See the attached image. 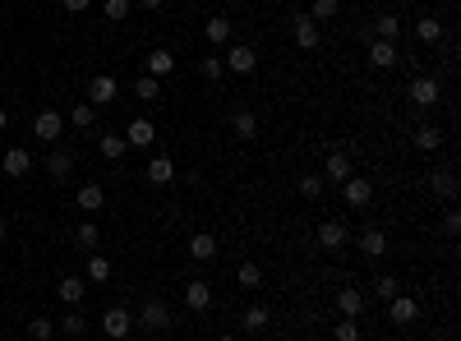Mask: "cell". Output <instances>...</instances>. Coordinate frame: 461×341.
<instances>
[{
	"mask_svg": "<svg viewBox=\"0 0 461 341\" xmlns=\"http://www.w3.org/2000/svg\"><path fill=\"white\" fill-rule=\"evenodd\" d=\"M60 5H65L69 14H83V10H88V5H92V0H60Z\"/></svg>",
	"mask_w": 461,
	"mask_h": 341,
	"instance_id": "45",
	"label": "cell"
},
{
	"mask_svg": "<svg viewBox=\"0 0 461 341\" xmlns=\"http://www.w3.org/2000/svg\"><path fill=\"white\" fill-rule=\"evenodd\" d=\"M360 253H364V258H383V253H387V235L378 231V226L360 231Z\"/></svg>",
	"mask_w": 461,
	"mask_h": 341,
	"instance_id": "13",
	"label": "cell"
},
{
	"mask_svg": "<svg viewBox=\"0 0 461 341\" xmlns=\"http://www.w3.org/2000/svg\"><path fill=\"white\" fill-rule=\"evenodd\" d=\"M83 328H88V323L78 319V314H65V332H69V337H83Z\"/></svg>",
	"mask_w": 461,
	"mask_h": 341,
	"instance_id": "44",
	"label": "cell"
},
{
	"mask_svg": "<svg viewBox=\"0 0 461 341\" xmlns=\"http://www.w3.org/2000/svg\"><path fill=\"white\" fill-rule=\"evenodd\" d=\"M60 300H65V305H78V300H83V291H88V281H83V277H60Z\"/></svg>",
	"mask_w": 461,
	"mask_h": 341,
	"instance_id": "22",
	"label": "cell"
},
{
	"mask_svg": "<svg viewBox=\"0 0 461 341\" xmlns=\"http://www.w3.org/2000/svg\"><path fill=\"white\" fill-rule=\"evenodd\" d=\"M268 319H273V314H268V305H249V309H245V328H249V332H263L268 328Z\"/></svg>",
	"mask_w": 461,
	"mask_h": 341,
	"instance_id": "27",
	"label": "cell"
},
{
	"mask_svg": "<svg viewBox=\"0 0 461 341\" xmlns=\"http://www.w3.org/2000/svg\"><path fill=\"white\" fill-rule=\"evenodd\" d=\"M28 332H33V341H51L55 323H51V319H42V314H37V319H28Z\"/></svg>",
	"mask_w": 461,
	"mask_h": 341,
	"instance_id": "37",
	"label": "cell"
},
{
	"mask_svg": "<svg viewBox=\"0 0 461 341\" xmlns=\"http://www.w3.org/2000/svg\"><path fill=\"white\" fill-rule=\"evenodd\" d=\"M88 281H111V263L102 258V253H92V258H88Z\"/></svg>",
	"mask_w": 461,
	"mask_h": 341,
	"instance_id": "36",
	"label": "cell"
},
{
	"mask_svg": "<svg viewBox=\"0 0 461 341\" xmlns=\"http://www.w3.org/2000/svg\"><path fill=\"white\" fill-rule=\"evenodd\" d=\"M0 240H5V217H0Z\"/></svg>",
	"mask_w": 461,
	"mask_h": 341,
	"instance_id": "48",
	"label": "cell"
},
{
	"mask_svg": "<svg viewBox=\"0 0 461 341\" xmlns=\"http://www.w3.org/2000/svg\"><path fill=\"white\" fill-rule=\"evenodd\" d=\"M189 258H198V263H208V258H217V240H212L208 231H198L194 240H189Z\"/></svg>",
	"mask_w": 461,
	"mask_h": 341,
	"instance_id": "20",
	"label": "cell"
},
{
	"mask_svg": "<svg viewBox=\"0 0 461 341\" xmlns=\"http://www.w3.org/2000/svg\"><path fill=\"white\" fill-rule=\"evenodd\" d=\"M33 134L42 139V144H55V139L65 134V116H60V111H42V116L33 120Z\"/></svg>",
	"mask_w": 461,
	"mask_h": 341,
	"instance_id": "4",
	"label": "cell"
},
{
	"mask_svg": "<svg viewBox=\"0 0 461 341\" xmlns=\"http://www.w3.org/2000/svg\"><path fill=\"white\" fill-rule=\"evenodd\" d=\"M125 148H130V144H125L121 134H102V157H106V162H121Z\"/></svg>",
	"mask_w": 461,
	"mask_h": 341,
	"instance_id": "29",
	"label": "cell"
},
{
	"mask_svg": "<svg viewBox=\"0 0 461 341\" xmlns=\"http://www.w3.org/2000/svg\"><path fill=\"white\" fill-rule=\"evenodd\" d=\"M176 180V162L171 157H153L148 162V185H171Z\"/></svg>",
	"mask_w": 461,
	"mask_h": 341,
	"instance_id": "17",
	"label": "cell"
},
{
	"mask_svg": "<svg viewBox=\"0 0 461 341\" xmlns=\"http://www.w3.org/2000/svg\"><path fill=\"white\" fill-rule=\"evenodd\" d=\"M116 88H121L116 74H97L88 83V102H92V106H111V102H116Z\"/></svg>",
	"mask_w": 461,
	"mask_h": 341,
	"instance_id": "6",
	"label": "cell"
},
{
	"mask_svg": "<svg viewBox=\"0 0 461 341\" xmlns=\"http://www.w3.org/2000/svg\"><path fill=\"white\" fill-rule=\"evenodd\" d=\"M369 65L373 69H392L397 65V42H373L369 46Z\"/></svg>",
	"mask_w": 461,
	"mask_h": 341,
	"instance_id": "18",
	"label": "cell"
},
{
	"mask_svg": "<svg viewBox=\"0 0 461 341\" xmlns=\"http://www.w3.org/2000/svg\"><path fill=\"white\" fill-rule=\"evenodd\" d=\"M341 189H346V203H351V208H369V203H373V185L364 176H351Z\"/></svg>",
	"mask_w": 461,
	"mask_h": 341,
	"instance_id": "8",
	"label": "cell"
},
{
	"mask_svg": "<svg viewBox=\"0 0 461 341\" xmlns=\"http://www.w3.org/2000/svg\"><path fill=\"white\" fill-rule=\"evenodd\" d=\"M415 37H420V42H439V37H443V23L439 19H420L415 23Z\"/></svg>",
	"mask_w": 461,
	"mask_h": 341,
	"instance_id": "35",
	"label": "cell"
},
{
	"mask_svg": "<svg viewBox=\"0 0 461 341\" xmlns=\"http://www.w3.org/2000/svg\"><path fill=\"white\" fill-rule=\"evenodd\" d=\"M319 244H323V249H341V244H346V226H341L337 217L319 221Z\"/></svg>",
	"mask_w": 461,
	"mask_h": 341,
	"instance_id": "12",
	"label": "cell"
},
{
	"mask_svg": "<svg viewBox=\"0 0 461 341\" xmlns=\"http://www.w3.org/2000/svg\"><path fill=\"white\" fill-rule=\"evenodd\" d=\"M69 171H74V157H69V153H51V157H46V176H51V180H65Z\"/></svg>",
	"mask_w": 461,
	"mask_h": 341,
	"instance_id": "24",
	"label": "cell"
},
{
	"mask_svg": "<svg viewBox=\"0 0 461 341\" xmlns=\"http://www.w3.org/2000/svg\"><path fill=\"white\" fill-rule=\"evenodd\" d=\"M337 10H341V0H314V5H309V19L328 23V19H337Z\"/></svg>",
	"mask_w": 461,
	"mask_h": 341,
	"instance_id": "28",
	"label": "cell"
},
{
	"mask_svg": "<svg viewBox=\"0 0 461 341\" xmlns=\"http://www.w3.org/2000/svg\"><path fill=\"white\" fill-rule=\"evenodd\" d=\"M387 319H392V323H415L420 319V305L411 295H392V300H387Z\"/></svg>",
	"mask_w": 461,
	"mask_h": 341,
	"instance_id": "10",
	"label": "cell"
},
{
	"mask_svg": "<svg viewBox=\"0 0 461 341\" xmlns=\"http://www.w3.org/2000/svg\"><path fill=\"white\" fill-rule=\"evenodd\" d=\"M69 125H74V130H88L92 125V102H83V106L69 111Z\"/></svg>",
	"mask_w": 461,
	"mask_h": 341,
	"instance_id": "39",
	"label": "cell"
},
{
	"mask_svg": "<svg viewBox=\"0 0 461 341\" xmlns=\"http://www.w3.org/2000/svg\"><path fill=\"white\" fill-rule=\"evenodd\" d=\"M291 28H296V46H305V51H314V46L323 42V28L309 19V14H296V19H291Z\"/></svg>",
	"mask_w": 461,
	"mask_h": 341,
	"instance_id": "5",
	"label": "cell"
},
{
	"mask_svg": "<svg viewBox=\"0 0 461 341\" xmlns=\"http://www.w3.org/2000/svg\"><path fill=\"white\" fill-rule=\"evenodd\" d=\"M439 144H443V134L434 130V125H420V130H415V148H420V153H434Z\"/></svg>",
	"mask_w": 461,
	"mask_h": 341,
	"instance_id": "30",
	"label": "cell"
},
{
	"mask_svg": "<svg viewBox=\"0 0 461 341\" xmlns=\"http://www.w3.org/2000/svg\"><path fill=\"white\" fill-rule=\"evenodd\" d=\"M332 337H337V341H360V323H355V319H341L337 328H332Z\"/></svg>",
	"mask_w": 461,
	"mask_h": 341,
	"instance_id": "38",
	"label": "cell"
},
{
	"mask_svg": "<svg viewBox=\"0 0 461 341\" xmlns=\"http://www.w3.org/2000/svg\"><path fill=\"white\" fill-rule=\"evenodd\" d=\"M74 240H78V249H97V240H102V231H97V226H92V221H83V226H78V231H74Z\"/></svg>",
	"mask_w": 461,
	"mask_h": 341,
	"instance_id": "34",
	"label": "cell"
},
{
	"mask_svg": "<svg viewBox=\"0 0 461 341\" xmlns=\"http://www.w3.org/2000/svg\"><path fill=\"white\" fill-rule=\"evenodd\" d=\"M221 65L235 69V74H254V69H259V55H254V46H230Z\"/></svg>",
	"mask_w": 461,
	"mask_h": 341,
	"instance_id": "7",
	"label": "cell"
},
{
	"mask_svg": "<svg viewBox=\"0 0 461 341\" xmlns=\"http://www.w3.org/2000/svg\"><path fill=\"white\" fill-rule=\"evenodd\" d=\"M153 139H157L153 120H130V130H125V144L130 148H153Z\"/></svg>",
	"mask_w": 461,
	"mask_h": 341,
	"instance_id": "11",
	"label": "cell"
},
{
	"mask_svg": "<svg viewBox=\"0 0 461 341\" xmlns=\"http://www.w3.org/2000/svg\"><path fill=\"white\" fill-rule=\"evenodd\" d=\"M235 281H240L245 291H259V286H263V272H259V263H240V272H235Z\"/></svg>",
	"mask_w": 461,
	"mask_h": 341,
	"instance_id": "31",
	"label": "cell"
},
{
	"mask_svg": "<svg viewBox=\"0 0 461 341\" xmlns=\"http://www.w3.org/2000/svg\"><path fill=\"white\" fill-rule=\"evenodd\" d=\"M203 37H208L212 46H221L230 37V19H221V14H217V19H208V23H203Z\"/></svg>",
	"mask_w": 461,
	"mask_h": 341,
	"instance_id": "26",
	"label": "cell"
},
{
	"mask_svg": "<svg viewBox=\"0 0 461 341\" xmlns=\"http://www.w3.org/2000/svg\"><path fill=\"white\" fill-rule=\"evenodd\" d=\"M134 92H139L143 102H157V78H153V74H143L139 83H134Z\"/></svg>",
	"mask_w": 461,
	"mask_h": 341,
	"instance_id": "42",
	"label": "cell"
},
{
	"mask_svg": "<svg viewBox=\"0 0 461 341\" xmlns=\"http://www.w3.org/2000/svg\"><path fill=\"white\" fill-rule=\"evenodd\" d=\"M171 69H176V55L166 51V46H157V51L148 55V74H153V78H162V74H171Z\"/></svg>",
	"mask_w": 461,
	"mask_h": 341,
	"instance_id": "21",
	"label": "cell"
},
{
	"mask_svg": "<svg viewBox=\"0 0 461 341\" xmlns=\"http://www.w3.org/2000/svg\"><path fill=\"white\" fill-rule=\"evenodd\" d=\"M373 291H378L383 300H392V295H401V281H397V277H378V281H373Z\"/></svg>",
	"mask_w": 461,
	"mask_h": 341,
	"instance_id": "41",
	"label": "cell"
},
{
	"mask_svg": "<svg viewBox=\"0 0 461 341\" xmlns=\"http://www.w3.org/2000/svg\"><path fill=\"white\" fill-rule=\"evenodd\" d=\"M355 171H351V157L346 153H328V162H323V180H337V185H346Z\"/></svg>",
	"mask_w": 461,
	"mask_h": 341,
	"instance_id": "9",
	"label": "cell"
},
{
	"mask_svg": "<svg viewBox=\"0 0 461 341\" xmlns=\"http://www.w3.org/2000/svg\"><path fill=\"white\" fill-rule=\"evenodd\" d=\"M185 305L194 309V314H203V309L212 305V286H208V281H189V286H185Z\"/></svg>",
	"mask_w": 461,
	"mask_h": 341,
	"instance_id": "16",
	"label": "cell"
},
{
	"mask_svg": "<svg viewBox=\"0 0 461 341\" xmlns=\"http://www.w3.org/2000/svg\"><path fill=\"white\" fill-rule=\"evenodd\" d=\"M102 10H106V19H111V23H121V19H130V0H106Z\"/></svg>",
	"mask_w": 461,
	"mask_h": 341,
	"instance_id": "40",
	"label": "cell"
},
{
	"mask_svg": "<svg viewBox=\"0 0 461 341\" xmlns=\"http://www.w3.org/2000/svg\"><path fill=\"white\" fill-rule=\"evenodd\" d=\"M102 332L116 337V341H125L134 332V314H130V309H106V314H102Z\"/></svg>",
	"mask_w": 461,
	"mask_h": 341,
	"instance_id": "3",
	"label": "cell"
},
{
	"mask_svg": "<svg viewBox=\"0 0 461 341\" xmlns=\"http://www.w3.org/2000/svg\"><path fill=\"white\" fill-rule=\"evenodd\" d=\"M217 341H235V337H217Z\"/></svg>",
	"mask_w": 461,
	"mask_h": 341,
	"instance_id": "49",
	"label": "cell"
},
{
	"mask_svg": "<svg viewBox=\"0 0 461 341\" xmlns=\"http://www.w3.org/2000/svg\"><path fill=\"white\" fill-rule=\"evenodd\" d=\"M171 319H176V314H171V305H166V300H148V305L139 309V323L148 332H166L171 328Z\"/></svg>",
	"mask_w": 461,
	"mask_h": 341,
	"instance_id": "2",
	"label": "cell"
},
{
	"mask_svg": "<svg viewBox=\"0 0 461 341\" xmlns=\"http://www.w3.org/2000/svg\"><path fill=\"white\" fill-rule=\"evenodd\" d=\"M5 125H10V116H5V111H0V130H5Z\"/></svg>",
	"mask_w": 461,
	"mask_h": 341,
	"instance_id": "47",
	"label": "cell"
},
{
	"mask_svg": "<svg viewBox=\"0 0 461 341\" xmlns=\"http://www.w3.org/2000/svg\"><path fill=\"white\" fill-rule=\"evenodd\" d=\"M429 194L452 198V194H457V176H452V171H434V176H429Z\"/></svg>",
	"mask_w": 461,
	"mask_h": 341,
	"instance_id": "23",
	"label": "cell"
},
{
	"mask_svg": "<svg viewBox=\"0 0 461 341\" xmlns=\"http://www.w3.org/2000/svg\"><path fill=\"white\" fill-rule=\"evenodd\" d=\"M139 5H143V10H157V5H162V0H139Z\"/></svg>",
	"mask_w": 461,
	"mask_h": 341,
	"instance_id": "46",
	"label": "cell"
},
{
	"mask_svg": "<svg viewBox=\"0 0 461 341\" xmlns=\"http://www.w3.org/2000/svg\"><path fill=\"white\" fill-rule=\"evenodd\" d=\"M406 97L415 102L420 111H429V106H439L443 102V88H439V78H429V74H420V78H411V88H406Z\"/></svg>",
	"mask_w": 461,
	"mask_h": 341,
	"instance_id": "1",
	"label": "cell"
},
{
	"mask_svg": "<svg viewBox=\"0 0 461 341\" xmlns=\"http://www.w3.org/2000/svg\"><path fill=\"white\" fill-rule=\"evenodd\" d=\"M0 166H5V176H28V166H33V157H28V148H10Z\"/></svg>",
	"mask_w": 461,
	"mask_h": 341,
	"instance_id": "19",
	"label": "cell"
},
{
	"mask_svg": "<svg viewBox=\"0 0 461 341\" xmlns=\"http://www.w3.org/2000/svg\"><path fill=\"white\" fill-rule=\"evenodd\" d=\"M230 130H235V139H245V144H254V139H259V120H254V111H235V116H230Z\"/></svg>",
	"mask_w": 461,
	"mask_h": 341,
	"instance_id": "14",
	"label": "cell"
},
{
	"mask_svg": "<svg viewBox=\"0 0 461 341\" xmlns=\"http://www.w3.org/2000/svg\"><path fill=\"white\" fill-rule=\"evenodd\" d=\"M300 194H305V198H319L323 194V176H305V180H300Z\"/></svg>",
	"mask_w": 461,
	"mask_h": 341,
	"instance_id": "43",
	"label": "cell"
},
{
	"mask_svg": "<svg viewBox=\"0 0 461 341\" xmlns=\"http://www.w3.org/2000/svg\"><path fill=\"white\" fill-rule=\"evenodd\" d=\"M337 309H341V319H360V314H364V295L355 286L337 291Z\"/></svg>",
	"mask_w": 461,
	"mask_h": 341,
	"instance_id": "15",
	"label": "cell"
},
{
	"mask_svg": "<svg viewBox=\"0 0 461 341\" xmlns=\"http://www.w3.org/2000/svg\"><path fill=\"white\" fill-rule=\"evenodd\" d=\"M102 203H106V194H102V185H83L78 189V208H102Z\"/></svg>",
	"mask_w": 461,
	"mask_h": 341,
	"instance_id": "33",
	"label": "cell"
},
{
	"mask_svg": "<svg viewBox=\"0 0 461 341\" xmlns=\"http://www.w3.org/2000/svg\"><path fill=\"white\" fill-rule=\"evenodd\" d=\"M373 33H378V42H397V33H401L397 14H378V19H373Z\"/></svg>",
	"mask_w": 461,
	"mask_h": 341,
	"instance_id": "25",
	"label": "cell"
},
{
	"mask_svg": "<svg viewBox=\"0 0 461 341\" xmlns=\"http://www.w3.org/2000/svg\"><path fill=\"white\" fill-rule=\"evenodd\" d=\"M198 74L208 78V83H217V78L226 74V65H221V55H203V60H198Z\"/></svg>",
	"mask_w": 461,
	"mask_h": 341,
	"instance_id": "32",
	"label": "cell"
}]
</instances>
